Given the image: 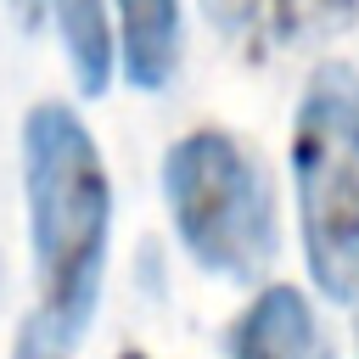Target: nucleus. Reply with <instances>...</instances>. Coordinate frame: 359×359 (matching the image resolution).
Instances as JSON below:
<instances>
[{
	"label": "nucleus",
	"instance_id": "f257e3e1",
	"mask_svg": "<svg viewBox=\"0 0 359 359\" xmlns=\"http://www.w3.org/2000/svg\"><path fill=\"white\" fill-rule=\"evenodd\" d=\"M22 185H28V236L39 275V320L73 348L101 297L112 185L107 163L73 107L39 101L22 123Z\"/></svg>",
	"mask_w": 359,
	"mask_h": 359
},
{
	"label": "nucleus",
	"instance_id": "f03ea898",
	"mask_svg": "<svg viewBox=\"0 0 359 359\" xmlns=\"http://www.w3.org/2000/svg\"><path fill=\"white\" fill-rule=\"evenodd\" d=\"M292 185L303 264L331 303L359 292V73L325 62L309 73L292 118Z\"/></svg>",
	"mask_w": 359,
	"mask_h": 359
},
{
	"label": "nucleus",
	"instance_id": "7ed1b4c3",
	"mask_svg": "<svg viewBox=\"0 0 359 359\" xmlns=\"http://www.w3.org/2000/svg\"><path fill=\"white\" fill-rule=\"evenodd\" d=\"M163 196L185 252L224 275L252 280L275 258V196L252 151L224 129H191L163 157Z\"/></svg>",
	"mask_w": 359,
	"mask_h": 359
},
{
	"label": "nucleus",
	"instance_id": "20e7f679",
	"mask_svg": "<svg viewBox=\"0 0 359 359\" xmlns=\"http://www.w3.org/2000/svg\"><path fill=\"white\" fill-rule=\"evenodd\" d=\"M230 359H337L297 286L258 292L230 325Z\"/></svg>",
	"mask_w": 359,
	"mask_h": 359
},
{
	"label": "nucleus",
	"instance_id": "39448f33",
	"mask_svg": "<svg viewBox=\"0 0 359 359\" xmlns=\"http://www.w3.org/2000/svg\"><path fill=\"white\" fill-rule=\"evenodd\" d=\"M123 34V79L135 90H163L180 67V0H112Z\"/></svg>",
	"mask_w": 359,
	"mask_h": 359
},
{
	"label": "nucleus",
	"instance_id": "423d86ee",
	"mask_svg": "<svg viewBox=\"0 0 359 359\" xmlns=\"http://www.w3.org/2000/svg\"><path fill=\"white\" fill-rule=\"evenodd\" d=\"M50 17L62 28L73 84L84 95H107V84H112V28H107L101 0H50Z\"/></svg>",
	"mask_w": 359,
	"mask_h": 359
},
{
	"label": "nucleus",
	"instance_id": "0eeeda50",
	"mask_svg": "<svg viewBox=\"0 0 359 359\" xmlns=\"http://www.w3.org/2000/svg\"><path fill=\"white\" fill-rule=\"evenodd\" d=\"M286 39H337L359 22V0H264Z\"/></svg>",
	"mask_w": 359,
	"mask_h": 359
},
{
	"label": "nucleus",
	"instance_id": "6e6552de",
	"mask_svg": "<svg viewBox=\"0 0 359 359\" xmlns=\"http://www.w3.org/2000/svg\"><path fill=\"white\" fill-rule=\"evenodd\" d=\"M202 6H208L213 28H219L224 39H236L247 56L269 39V11H264V0H202Z\"/></svg>",
	"mask_w": 359,
	"mask_h": 359
},
{
	"label": "nucleus",
	"instance_id": "1a4fd4ad",
	"mask_svg": "<svg viewBox=\"0 0 359 359\" xmlns=\"http://www.w3.org/2000/svg\"><path fill=\"white\" fill-rule=\"evenodd\" d=\"M73 348L39 320V314H28L22 325H17V342H11V359H67Z\"/></svg>",
	"mask_w": 359,
	"mask_h": 359
},
{
	"label": "nucleus",
	"instance_id": "9d476101",
	"mask_svg": "<svg viewBox=\"0 0 359 359\" xmlns=\"http://www.w3.org/2000/svg\"><path fill=\"white\" fill-rule=\"evenodd\" d=\"M17 11L34 22V17H45V11H50V0H17Z\"/></svg>",
	"mask_w": 359,
	"mask_h": 359
},
{
	"label": "nucleus",
	"instance_id": "9b49d317",
	"mask_svg": "<svg viewBox=\"0 0 359 359\" xmlns=\"http://www.w3.org/2000/svg\"><path fill=\"white\" fill-rule=\"evenodd\" d=\"M118 359H151V353H140V348H123V353H118Z\"/></svg>",
	"mask_w": 359,
	"mask_h": 359
}]
</instances>
